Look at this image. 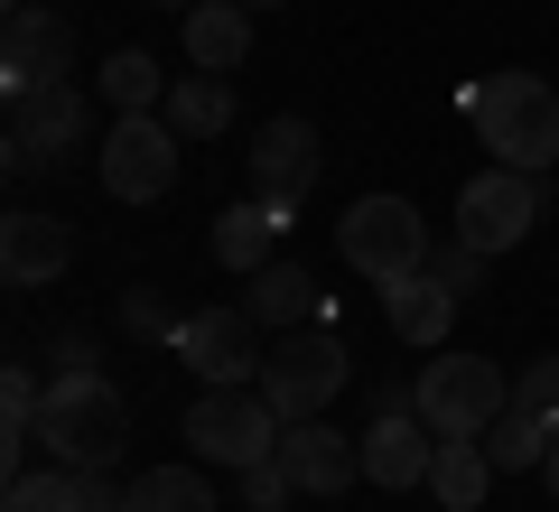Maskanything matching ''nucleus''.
<instances>
[{
    "mask_svg": "<svg viewBox=\"0 0 559 512\" xmlns=\"http://www.w3.org/2000/svg\"><path fill=\"white\" fill-rule=\"evenodd\" d=\"M38 448L57 456V466H103L112 475V456L131 448V401H121L94 364H66V373L47 382V401H38Z\"/></svg>",
    "mask_w": 559,
    "mask_h": 512,
    "instance_id": "f257e3e1",
    "label": "nucleus"
},
{
    "mask_svg": "<svg viewBox=\"0 0 559 512\" xmlns=\"http://www.w3.org/2000/svg\"><path fill=\"white\" fill-rule=\"evenodd\" d=\"M466 121H476V140L495 150V168H532L540 178L559 158V94L540 75H513V66L485 75L476 94H466Z\"/></svg>",
    "mask_w": 559,
    "mask_h": 512,
    "instance_id": "f03ea898",
    "label": "nucleus"
},
{
    "mask_svg": "<svg viewBox=\"0 0 559 512\" xmlns=\"http://www.w3.org/2000/svg\"><path fill=\"white\" fill-rule=\"evenodd\" d=\"M336 252L355 261L373 289H392V279H411V271H429V224H419V205L411 197H355L336 215Z\"/></svg>",
    "mask_w": 559,
    "mask_h": 512,
    "instance_id": "7ed1b4c3",
    "label": "nucleus"
},
{
    "mask_svg": "<svg viewBox=\"0 0 559 512\" xmlns=\"http://www.w3.org/2000/svg\"><path fill=\"white\" fill-rule=\"evenodd\" d=\"M280 429L289 419L261 401V382H205L187 410V448L205 466H261V456H280Z\"/></svg>",
    "mask_w": 559,
    "mask_h": 512,
    "instance_id": "20e7f679",
    "label": "nucleus"
},
{
    "mask_svg": "<svg viewBox=\"0 0 559 512\" xmlns=\"http://www.w3.org/2000/svg\"><path fill=\"white\" fill-rule=\"evenodd\" d=\"M355 382V345H345L336 326H299V335H280L271 364H261V401H271L280 419H318L326 401Z\"/></svg>",
    "mask_w": 559,
    "mask_h": 512,
    "instance_id": "39448f33",
    "label": "nucleus"
},
{
    "mask_svg": "<svg viewBox=\"0 0 559 512\" xmlns=\"http://www.w3.org/2000/svg\"><path fill=\"white\" fill-rule=\"evenodd\" d=\"M419 392V419H429V429L439 438H485L495 429V410L503 401H513V382H503V364H485V355H429V373L411 382Z\"/></svg>",
    "mask_w": 559,
    "mask_h": 512,
    "instance_id": "423d86ee",
    "label": "nucleus"
},
{
    "mask_svg": "<svg viewBox=\"0 0 559 512\" xmlns=\"http://www.w3.org/2000/svg\"><path fill=\"white\" fill-rule=\"evenodd\" d=\"M178 121L168 112H121L112 131H103V187H112L121 205H150L178 187Z\"/></svg>",
    "mask_w": 559,
    "mask_h": 512,
    "instance_id": "0eeeda50",
    "label": "nucleus"
},
{
    "mask_svg": "<svg viewBox=\"0 0 559 512\" xmlns=\"http://www.w3.org/2000/svg\"><path fill=\"white\" fill-rule=\"evenodd\" d=\"M84 140V94L75 84H10V178H38Z\"/></svg>",
    "mask_w": 559,
    "mask_h": 512,
    "instance_id": "6e6552de",
    "label": "nucleus"
},
{
    "mask_svg": "<svg viewBox=\"0 0 559 512\" xmlns=\"http://www.w3.org/2000/svg\"><path fill=\"white\" fill-rule=\"evenodd\" d=\"M168 355L197 382H261V326H252V308H197V317H178Z\"/></svg>",
    "mask_w": 559,
    "mask_h": 512,
    "instance_id": "1a4fd4ad",
    "label": "nucleus"
},
{
    "mask_svg": "<svg viewBox=\"0 0 559 512\" xmlns=\"http://www.w3.org/2000/svg\"><path fill=\"white\" fill-rule=\"evenodd\" d=\"M532 224H540V178L532 168H485V178L457 197V242H476L485 261L513 252Z\"/></svg>",
    "mask_w": 559,
    "mask_h": 512,
    "instance_id": "9d476101",
    "label": "nucleus"
},
{
    "mask_svg": "<svg viewBox=\"0 0 559 512\" xmlns=\"http://www.w3.org/2000/svg\"><path fill=\"white\" fill-rule=\"evenodd\" d=\"M308 187H318V121H308V112L261 121V140H252V197L299 205Z\"/></svg>",
    "mask_w": 559,
    "mask_h": 512,
    "instance_id": "9b49d317",
    "label": "nucleus"
},
{
    "mask_svg": "<svg viewBox=\"0 0 559 512\" xmlns=\"http://www.w3.org/2000/svg\"><path fill=\"white\" fill-rule=\"evenodd\" d=\"M280 466H289V485L299 493H345L364 475V438H345V429H326V419H289L280 429Z\"/></svg>",
    "mask_w": 559,
    "mask_h": 512,
    "instance_id": "f8f14e48",
    "label": "nucleus"
},
{
    "mask_svg": "<svg viewBox=\"0 0 559 512\" xmlns=\"http://www.w3.org/2000/svg\"><path fill=\"white\" fill-rule=\"evenodd\" d=\"M429 419L419 410H373V429H364V475H373L382 493H411L429 485V466H439V448H429Z\"/></svg>",
    "mask_w": 559,
    "mask_h": 512,
    "instance_id": "ddd939ff",
    "label": "nucleus"
},
{
    "mask_svg": "<svg viewBox=\"0 0 559 512\" xmlns=\"http://www.w3.org/2000/svg\"><path fill=\"white\" fill-rule=\"evenodd\" d=\"M66 66H75V28L57 20V10H10V38H0V84H66Z\"/></svg>",
    "mask_w": 559,
    "mask_h": 512,
    "instance_id": "4468645a",
    "label": "nucleus"
},
{
    "mask_svg": "<svg viewBox=\"0 0 559 512\" xmlns=\"http://www.w3.org/2000/svg\"><path fill=\"white\" fill-rule=\"evenodd\" d=\"M75 261V234H66L57 215H38V205H20V215L0 224V279L10 289H47V279Z\"/></svg>",
    "mask_w": 559,
    "mask_h": 512,
    "instance_id": "2eb2a0df",
    "label": "nucleus"
},
{
    "mask_svg": "<svg viewBox=\"0 0 559 512\" xmlns=\"http://www.w3.org/2000/svg\"><path fill=\"white\" fill-rule=\"evenodd\" d=\"M242 308H252L261 335H299V326H326V289L299 271V261H271V271L242 279Z\"/></svg>",
    "mask_w": 559,
    "mask_h": 512,
    "instance_id": "dca6fc26",
    "label": "nucleus"
},
{
    "mask_svg": "<svg viewBox=\"0 0 559 512\" xmlns=\"http://www.w3.org/2000/svg\"><path fill=\"white\" fill-rule=\"evenodd\" d=\"M382 317H392V335H401V345L439 355V345H448V326H457V289H448L439 271H411V279H392V289H382Z\"/></svg>",
    "mask_w": 559,
    "mask_h": 512,
    "instance_id": "f3484780",
    "label": "nucleus"
},
{
    "mask_svg": "<svg viewBox=\"0 0 559 512\" xmlns=\"http://www.w3.org/2000/svg\"><path fill=\"white\" fill-rule=\"evenodd\" d=\"M280 234H289V205L242 197V205H224V215H215V261L252 279V271H271V261H280Z\"/></svg>",
    "mask_w": 559,
    "mask_h": 512,
    "instance_id": "a211bd4d",
    "label": "nucleus"
},
{
    "mask_svg": "<svg viewBox=\"0 0 559 512\" xmlns=\"http://www.w3.org/2000/svg\"><path fill=\"white\" fill-rule=\"evenodd\" d=\"M187 57H197V75H234L252 57V10L242 0H197L187 10Z\"/></svg>",
    "mask_w": 559,
    "mask_h": 512,
    "instance_id": "6ab92c4d",
    "label": "nucleus"
},
{
    "mask_svg": "<svg viewBox=\"0 0 559 512\" xmlns=\"http://www.w3.org/2000/svg\"><path fill=\"white\" fill-rule=\"evenodd\" d=\"M550 438H559V410L503 401V410H495V429H485V456H495L503 475H522V466H540V456H550Z\"/></svg>",
    "mask_w": 559,
    "mask_h": 512,
    "instance_id": "aec40b11",
    "label": "nucleus"
},
{
    "mask_svg": "<svg viewBox=\"0 0 559 512\" xmlns=\"http://www.w3.org/2000/svg\"><path fill=\"white\" fill-rule=\"evenodd\" d=\"M485 485H495V456H485V438H439V466H429V493H439L448 512H476Z\"/></svg>",
    "mask_w": 559,
    "mask_h": 512,
    "instance_id": "412c9836",
    "label": "nucleus"
},
{
    "mask_svg": "<svg viewBox=\"0 0 559 512\" xmlns=\"http://www.w3.org/2000/svg\"><path fill=\"white\" fill-rule=\"evenodd\" d=\"M84 503H94V466H57L47 456V475H10L0 512H84Z\"/></svg>",
    "mask_w": 559,
    "mask_h": 512,
    "instance_id": "4be33fe9",
    "label": "nucleus"
},
{
    "mask_svg": "<svg viewBox=\"0 0 559 512\" xmlns=\"http://www.w3.org/2000/svg\"><path fill=\"white\" fill-rule=\"evenodd\" d=\"M168 121H178V140H215L224 121H234V84H224V75L168 84Z\"/></svg>",
    "mask_w": 559,
    "mask_h": 512,
    "instance_id": "5701e85b",
    "label": "nucleus"
},
{
    "mask_svg": "<svg viewBox=\"0 0 559 512\" xmlns=\"http://www.w3.org/2000/svg\"><path fill=\"white\" fill-rule=\"evenodd\" d=\"M131 512H215V485L205 466H150L131 485Z\"/></svg>",
    "mask_w": 559,
    "mask_h": 512,
    "instance_id": "b1692460",
    "label": "nucleus"
},
{
    "mask_svg": "<svg viewBox=\"0 0 559 512\" xmlns=\"http://www.w3.org/2000/svg\"><path fill=\"white\" fill-rule=\"evenodd\" d=\"M103 94L121 103V112H150V103H168V75L150 57H140V47H121L112 66H103Z\"/></svg>",
    "mask_w": 559,
    "mask_h": 512,
    "instance_id": "393cba45",
    "label": "nucleus"
},
{
    "mask_svg": "<svg viewBox=\"0 0 559 512\" xmlns=\"http://www.w3.org/2000/svg\"><path fill=\"white\" fill-rule=\"evenodd\" d=\"M289 493H299V485H289V466H280V456L242 466V503H252V512H289Z\"/></svg>",
    "mask_w": 559,
    "mask_h": 512,
    "instance_id": "a878e982",
    "label": "nucleus"
},
{
    "mask_svg": "<svg viewBox=\"0 0 559 512\" xmlns=\"http://www.w3.org/2000/svg\"><path fill=\"white\" fill-rule=\"evenodd\" d=\"M429 271H439L457 298H476V289H485V252H476V242H439V252H429Z\"/></svg>",
    "mask_w": 559,
    "mask_h": 512,
    "instance_id": "bb28decb",
    "label": "nucleus"
},
{
    "mask_svg": "<svg viewBox=\"0 0 559 512\" xmlns=\"http://www.w3.org/2000/svg\"><path fill=\"white\" fill-rule=\"evenodd\" d=\"M112 317H121L131 335H178V317L159 308V289H121V308H112Z\"/></svg>",
    "mask_w": 559,
    "mask_h": 512,
    "instance_id": "cd10ccee",
    "label": "nucleus"
},
{
    "mask_svg": "<svg viewBox=\"0 0 559 512\" xmlns=\"http://www.w3.org/2000/svg\"><path fill=\"white\" fill-rule=\"evenodd\" d=\"M513 401H532V410H559V355H532L513 373Z\"/></svg>",
    "mask_w": 559,
    "mask_h": 512,
    "instance_id": "c85d7f7f",
    "label": "nucleus"
},
{
    "mask_svg": "<svg viewBox=\"0 0 559 512\" xmlns=\"http://www.w3.org/2000/svg\"><path fill=\"white\" fill-rule=\"evenodd\" d=\"M540 475H550V493H559V438H550V456H540Z\"/></svg>",
    "mask_w": 559,
    "mask_h": 512,
    "instance_id": "c756f323",
    "label": "nucleus"
},
{
    "mask_svg": "<svg viewBox=\"0 0 559 512\" xmlns=\"http://www.w3.org/2000/svg\"><path fill=\"white\" fill-rule=\"evenodd\" d=\"M168 10H178V20H187V10H197V0H168Z\"/></svg>",
    "mask_w": 559,
    "mask_h": 512,
    "instance_id": "7c9ffc66",
    "label": "nucleus"
},
{
    "mask_svg": "<svg viewBox=\"0 0 559 512\" xmlns=\"http://www.w3.org/2000/svg\"><path fill=\"white\" fill-rule=\"evenodd\" d=\"M242 10H280V0H242Z\"/></svg>",
    "mask_w": 559,
    "mask_h": 512,
    "instance_id": "2f4dec72",
    "label": "nucleus"
}]
</instances>
